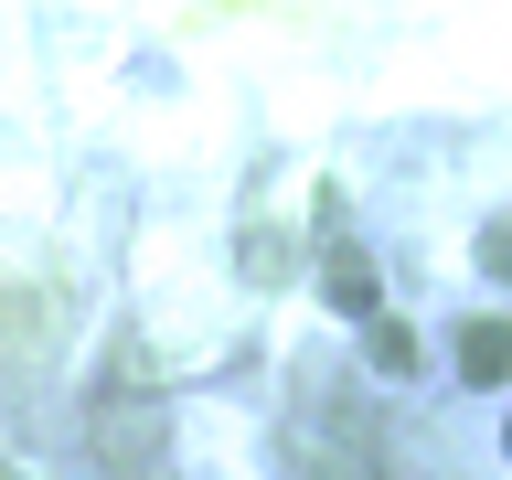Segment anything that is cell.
I'll list each match as a JSON object with an SVG mask.
<instances>
[{
  "mask_svg": "<svg viewBox=\"0 0 512 480\" xmlns=\"http://www.w3.org/2000/svg\"><path fill=\"white\" fill-rule=\"evenodd\" d=\"M320 299H331V310H342V320H384V288H374V256L352 246V235H342V246H320Z\"/></svg>",
  "mask_w": 512,
  "mask_h": 480,
  "instance_id": "1",
  "label": "cell"
},
{
  "mask_svg": "<svg viewBox=\"0 0 512 480\" xmlns=\"http://www.w3.org/2000/svg\"><path fill=\"white\" fill-rule=\"evenodd\" d=\"M459 374L480 384V395H512V320H459Z\"/></svg>",
  "mask_w": 512,
  "mask_h": 480,
  "instance_id": "2",
  "label": "cell"
},
{
  "mask_svg": "<svg viewBox=\"0 0 512 480\" xmlns=\"http://www.w3.org/2000/svg\"><path fill=\"white\" fill-rule=\"evenodd\" d=\"M363 363H374L384 384H406L416 374V331H406V320H363Z\"/></svg>",
  "mask_w": 512,
  "mask_h": 480,
  "instance_id": "3",
  "label": "cell"
},
{
  "mask_svg": "<svg viewBox=\"0 0 512 480\" xmlns=\"http://www.w3.org/2000/svg\"><path fill=\"white\" fill-rule=\"evenodd\" d=\"M480 278H502V288H512V214L480 224Z\"/></svg>",
  "mask_w": 512,
  "mask_h": 480,
  "instance_id": "4",
  "label": "cell"
},
{
  "mask_svg": "<svg viewBox=\"0 0 512 480\" xmlns=\"http://www.w3.org/2000/svg\"><path fill=\"white\" fill-rule=\"evenodd\" d=\"M0 480H22V470H0Z\"/></svg>",
  "mask_w": 512,
  "mask_h": 480,
  "instance_id": "5",
  "label": "cell"
},
{
  "mask_svg": "<svg viewBox=\"0 0 512 480\" xmlns=\"http://www.w3.org/2000/svg\"><path fill=\"white\" fill-rule=\"evenodd\" d=\"M502 448H512V427H502Z\"/></svg>",
  "mask_w": 512,
  "mask_h": 480,
  "instance_id": "6",
  "label": "cell"
},
{
  "mask_svg": "<svg viewBox=\"0 0 512 480\" xmlns=\"http://www.w3.org/2000/svg\"><path fill=\"white\" fill-rule=\"evenodd\" d=\"M150 480H160V470H150Z\"/></svg>",
  "mask_w": 512,
  "mask_h": 480,
  "instance_id": "7",
  "label": "cell"
}]
</instances>
